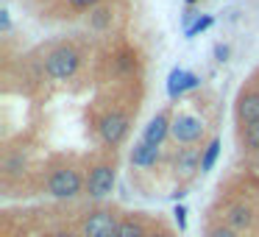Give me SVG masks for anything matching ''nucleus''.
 <instances>
[{
    "label": "nucleus",
    "mask_w": 259,
    "mask_h": 237,
    "mask_svg": "<svg viewBox=\"0 0 259 237\" xmlns=\"http://www.w3.org/2000/svg\"><path fill=\"white\" fill-rule=\"evenodd\" d=\"M78 64H81V53L75 51V48L59 45L45 56V73L56 81H64V78H73Z\"/></svg>",
    "instance_id": "f257e3e1"
},
{
    "label": "nucleus",
    "mask_w": 259,
    "mask_h": 237,
    "mask_svg": "<svg viewBox=\"0 0 259 237\" xmlns=\"http://www.w3.org/2000/svg\"><path fill=\"white\" fill-rule=\"evenodd\" d=\"M81 187H84V181H81L78 170L73 168H59L48 179V192L53 198H75L81 192Z\"/></svg>",
    "instance_id": "f03ea898"
},
{
    "label": "nucleus",
    "mask_w": 259,
    "mask_h": 237,
    "mask_svg": "<svg viewBox=\"0 0 259 237\" xmlns=\"http://www.w3.org/2000/svg\"><path fill=\"white\" fill-rule=\"evenodd\" d=\"M203 131H206V126H203V120L195 117V114H179V117L173 120V126H170V134H173L176 142H181V145H195L203 137Z\"/></svg>",
    "instance_id": "7ed1b4c3"
},
{
    "label": "nucleus",
    "mask_w": 259,
    "mask_h": 237,
    "mask_svg": "<svg viewBox=\"0 0 259 237\" xmlns=\"http://www.w3.org/2000/svg\"><path fill=\"white\" fill-rule=\"evenodd\" d=\"M98 131H101V140L114 148V145H120V142L125 140V134H128V117H125L123 112H109V114L101 117Z\"/></svg>",
    "instance_id": "20e7f679"
},
{
    "label": "nucleus",
    "mask_w": 259,
    "mask_h": 237,
    "mask_svg": "<svg viewBox=\"0 0 259 237\" xmlns=\"http://www.w3.org/2000/svg\"><path fill=\"white\" fill-rule=\"evenodd\" d=\"M117 226H120V220L114 218V212H109V209H98V212H92L90 218L84 220L81 234L84 237H114Z\"/></svg>",
    "instance_id": "39448f33"
},
{
    "label": "nucleus",
    "mask_w": 259,
    "mask_h": 237,
    "mask_svg": "<svg viewBox=\"0 0 259 237\" xmlns=\"http://www.w3.org/2000/svg\"><path fill=\"white\" fill-rule=\"evenodd\" d=\"M114 190V168L112 165H95L87 179V195L90 198H106Z\"/></svg>",
    "instance_id": "423d86ee"
},
{
    "label": "nucleus",
    "mask_w": 259,
    "mask_h": 237,
    "mask_svg": "<svg viewBox=\"0 0 259 237\" xmlns=\"http://www.w3.org/2000/svg\"><path fill=\"white\" fill-rule=\"evenodd\" d=\"M198 84H201L198 75H192V73H187V70L176 67L173 73H170V78H167V95L170 98H179V95H184L187 90H195Z\"/></svg>",
    "instance_id": "0eeeda50"
},
{
    "label": "nucleus",
    "mask_w": 259,
    "mask_h": 237,
    "mask_svg": "<svg viewBox=\"0 0 259 237\" xmlns=\"http://www.w3.org/2000/svg\"><path fill=\"white\" fill-rule=\"evenodd\" d=\"M237 117L242 126L259 123V92H242L237 101Z\"/></svg>",
    "instance_id": "6e6552de"
},
{
    "label": "nucleus",
    "mask_w": 259,
    "mask_h": 237,
    "mask_svg": "<svg viewBox=\"0 0 259 237\" xmlns=\"http://www.w3.org/2000/svg\"><path fill=\"white\" fill-rule=\"evenodd\" d=\"M170 126H173V123H170L167 114H156V117H153L151 123L145 126V134H142V140H145L148 145H156V148H159V145L164 142V137L170 134Z\"/></svg>",
    "instance_id": "1a4fd4ad"
},
{
    "label": "nucleus",
    "mask_w": 259,
    "mask_h": 237,
    "mask_svg": "<svg viewBox=\"0 0 259 237\" xmlns=\"http://www.w3.org/2000/svg\"><path fill=\"white\" fill-rule=\"evenodd\" d=\"M156 159H159V148L148 145L145 140H140L131 151V165H137V168H151V165H156Z\"/></svg>",
    "instance_id": "9d476101"
},
{
    "label": "nucleus",
    "mask_w": 259,
    "mask_h": 237,
    "mask_svg": "<svg viewBox=\"0 0 259 237\" xmlns=\"http://www.w3.org/2000/svg\"><path fill=\"white\" fill-rule=\"evenodd\" d=\"M253 223V215H251V209L245 207V204H234V207L226 212V226L229 229H248V226Z\"/></svg>",
    "instance_id": "9b49d317"
},
{
    "label": "nucleus",
    "mask_w": 259,
    "mask_h": 237,
    "mask_svg": "<svg viewBox=\"0 0 259 237\" xmlns=\"http://www.w3.org/2000/svg\"><path fill=\"white\" fill-rule=\"evenodd\" d=\"M198 165H201V153L192 151V148H184V151H179V156H176V170H179L181 176H192L198 170Z\"/></svg>",
    "instance_id": "f8f14e48"
},
{
    "label": "nucleus",
    "mask_w": 259,
    "mask_h": 237,
    "mask_svg": "<svg viewBox=\"0 0 259 237\" xmlns=\"http://www.w3.org/2000/svg\"><path fill=\"white\" fill-rule=\"evenodd\" d=\"M218 156H220V140H212L201 153V173H209L214 168V162H218Z\"/></svg>",
    "instance_id": "ddd939ff"
},
{
    "label": "nucleus",
    "mask_w": 259,
    "mask_h": 237,
    "mask_svg": "<svg viewBox=\"0 0 259 237\" xmlns=\"http://www.w3.org/2000/svg\"><path fill=\"white\" fill-rule=\"evenodd\" d=\"M114 237H148V234H145V229H142L140 220L125 218V220H120V226H117V231H114Z\"/></svg>",
    "instance_id": "4468645a"
},
{
    "label": "nucleus",
    "mask_w": 259,
    "mask_h": 237,
    "mask_svg": "<svg viewBox=\"0 0 259 237\" xmlns=\"http://www.w3.org/2000/svg\"><path fill=\"white\" fill-rule=\"evenodd\" d=\"M242 142H245L248 151H256L259 153V123L245 126V134H242Z\"/></svg>",
    "instance_id": "2eb2a0df"
},
{
    "label": "nucleus",
    "mask_w": 259,
    "mask_h": 237,
    "mask_svg": "<svg viewBox=\"0 0 259 237\" xmlns=\"http://www.w3.org/2000/svg\"><path fill=\"white\" fill-rule=\"evenodd\" d=\"M90 17H92V25H95V28H106L109 20H112V12H109V9H95Z\"/></svg>",
    "instance_id": "dca6fc26"
},
{
    "label": "nucleus",
    "mask_w": 259,
    "mask_h": 237,
    "mask_svg": "<svg viewBox=\"0 0 259 237\" xmlns=\"http://www.w3.org/2000/svg\"><path fill=\"white\" fill-rule=\"evenodd\" d=\"M209 25H212V17H198L192 25H187L184 34H187V36H195V34H201V31H206Z\"/></svg>",
    "instance_id": "f3484780"
},
{
    "label": "nucleus",
    "mask_w": 259,
    "mask_h": 237,
    "mask_svg": "<svg viewBox=\"0 0 259 237\" xmlns=\"http://www.w3.org/2000/svg\"><path fill=\"white\" fill-rule=\"evenodd\" d=\"M67 3H70L73 9H78V12H84V9H95L101 0H67Z\"/></svg>",
    "instance_id": "a211bd4d"
},
{
    "label": "nucleus",
    "mask_w": 259,
    "mask_h": 237,
    "mask_svg": "<svg viewBox=\"0 0 259 237\" xmlns=\"http://www.w3.org/2000/svg\"><path fill=\"white\" fill-rule=\"evenodd\" d=\"M173 215H176V223H179V229L184 231V229H187V209H184V207H181V204H179V207L173 209Z\"/></svg>",
    "instance_id": "6ab92c4d"
},
{
    "label": "nucleus",
    "mask_w": 259,
    "mask_h": 237,
    "mask_svg": "<svg viewBox=\"0 0 259 237\" xmlns=\"http://www.w3.org/2000/svg\"><path fill=\"white\" fill-rule=\"evenodd\" d=\"M209 237H237V231L229 229V226H218V229L209 231Z\"/></svg>",
    "instance_id": "aec40b11"
},
{
    "label": "nucleus",
    "mask_w": 259,
    "mask_h": 237,
    "mask_svg": "<svg viewBox=\"0 0 259 237\" xmlns=\"http://www.w3.org/2000/svg\"><path fill=\"white\" fill-rule=\"evenodd\" d=\"M214 56H218V62H226V56H229V48H226V45H218V48H214Z\"/></svg>",
    "instance_id": "412c9836"
},
{
    "label": "nucleus",
    "mask_w": 259,
    "mask_h": 237,
    "mask_svg": "<svg viewBox=\"0 0 259 237\" xmlns=\"http://www.w3.org/2000/svg\"><path fill=\"white\" fill-rule=\"evenodd\" d=\"M51 237H75V234H70V231H56V234H51Z\"/></svg>",
    "instance_id": "4be33fe9"
},
{
    "label": "nucleus",
    "mask_w": 259,
    "mask_h": 237,
    "mask_svg": "<svg viewBox=\"0 0 259 237\" xmlns=\"http://www.w3.org/2000/svg\"><path fill=\"white\" fill-rule=\"evenodd\" d=\"M148 237H167L164 231H153V234H148Z\"/></svg>",
    "instance_id": "5701e85b"
},
{
    "label": "nucleus",
    "mask_w": 259,
    "mask_h": 237,
    "mask_svg": "<svg viewBox=\"0 0 259 237\" xmlns=\"http://www.w3.org/2000/svg\"><path fill=\"white\" fill-rule=\"evenodd\" d=\"M256 170H259V156H256Z\"/></svg>",
    "instance_id": "b1692460"
},
{
    "label": "nucleus",
    "mask_w": 259,
    "mask_h": 237,
    "mask_svg": "<svg viewBox=\"0 0 259 237\" xmlns=\"http://www.w3.org/2000/svg\"><path fill=\"white\" fill-rule=\"evenodd\" d=\"M187 3H195V0H187Z\"/></svg>",
    "instance_id": "393cba45"
}]
</instances>
